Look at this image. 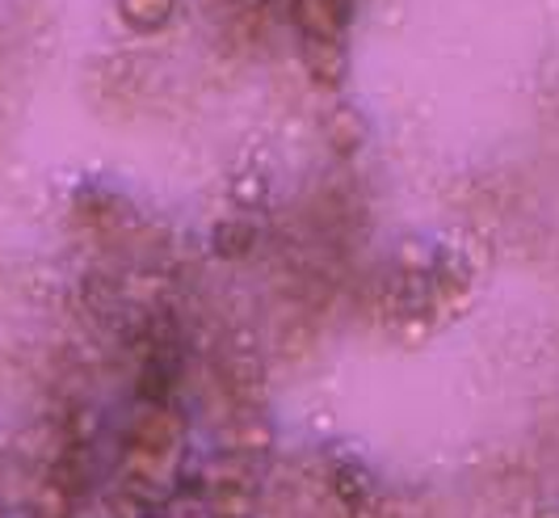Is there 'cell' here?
<instances>
[{
    "label": "cell",
    "instance_id": "3957f363",
    "mask_svg": "<svg viewBox=\"0 0 559 518\" xmlns=\"http://www.w3.org/2000/svg\"><path fill=\"white\" fill-rule=\"evenodd\" d=\"M324 136H329V148L336 156H354L366 144V118L354 106H336L324 122Z\"/></svg>",
    "mask_w": 559,
    "mask_h": 518
},
{
    "label": "cell",
    "instance_id": "6da1fadb",
    "mask_svg": "<svg viewBox=\"0 0 559 518\" xmlns=\"http://www.w3.org/2000/svg\"><path fill=\"white\" fill-rule=\"evenodd\" d=\"M295 26L316 43H345L349 0H295Z\"/></svg>",
    "mask_w": 559,
    "mask_h": 518
},
{
    "label": "cell",
    "instance_id": "277c9868",
    "mask_svg": "<svg viewBox=\"0 0 559 518\" xmlns=\"http://www.w3.org/2000/svg\"><path fill=\"white\" fill-rule=\"evenodd\" d=\"M252 249V228L245 220H224L215 224V254L219 258H240Z\"/></svg>",
    "mask_w": 559,
    "mask_h": 518
},
{
    "label": "cell",
    "instance_id": "5b68a950",
    "mask_svg": "<svg viewBox=\"0 0 559 518\" xmlns=\"http://www.w3.org/2000/svg\"><path fill=\"white\" fill-rule=\"evenodd\" d=\"M122 13H127V22H135L140 30H152L173 13V0H122Z\"/></svg>",
    "mask_w": 559,
    "mask_h": 518
},
{
    "label": "cell",
    "instance_id": "7a4b0ae2",
    "mask_svg": "<svg viewBox=\"0 0 559 518\" xmlns=\"http://www.w3.org/2000/svg\"><path fill=\"white\" fill-rule=\"evenodd\" d=\"M299 56H304V68H308V76L316 85H324V89L345 85V76H349L345 43H316V38H304Z\"/></svg>",
    "mask_w": 559,
    "mask_h": 518
}]
</instances>
